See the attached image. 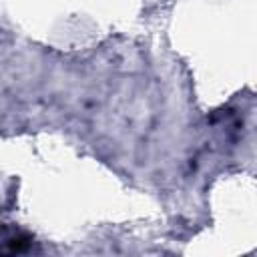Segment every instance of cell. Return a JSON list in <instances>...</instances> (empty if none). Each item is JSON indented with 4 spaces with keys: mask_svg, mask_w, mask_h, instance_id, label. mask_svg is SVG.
I'll return each instance as SVG.
<instances>
[{
    "mask_svg": "<svg viewBox=\"0 0 257 257\" xmlns=\"http://www.w3.org/2000/svg\"><path fill=\"white\" fill-rule=\"evenodd\" d=\"M30 241L22 235H18L16 231L8 229V231H0V253H20L26 249Z\"/></svg>",
    "mask_w": 257,
    "mask_h": 257,
    "instance_id": "1",
    "label": "cell"
}]
</instances>
